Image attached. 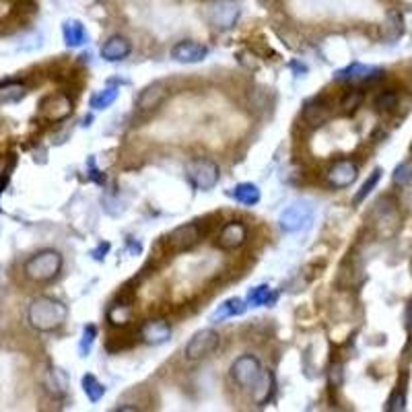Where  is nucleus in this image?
<instances>
[{"label":"nucleus","mask_w":412,"mask_h":412,"mask_svg":"<svg viewBox=\"0 0 412 412\" xmlns=\"http://www.w3.org/2000/svg\"><path fill=\"white\" fill-rule=\"evenodd\" d=\"M68 317V307L56 297H35L27 307V322L37 332H52Z\"/></svg>","instance_id":"obj_1"},{"label":"nucleus","mask_w":412,"mask_h":412,"mask_svg":"<svg viewBox=\"0 0 412 412\" xmlns=\"http://www.w3.org/2000/svg\"><path fill=\"white\" fill-rule=\"evenodd\" d=\"M62 254L56 252V250H41L37 254H33L25 266H23V273L29 280L33 282H50L54 280L56 276L60 275L62 271Z\"/></svg>","instance_id":"obj_2"},{"label":"nucleus","mask_w":412,"mask_h":412,"mask_svg":"<svg viewBox=\"0 0 412 412\" xmlns=\"http://www.w3.org/2000/svg\"><path fill=\"white\" fill-rule=\"evenodd\" d=\"M186 173H188V179L192 182L194 188L198 190H210L219 184V177H221V169L219 165L208 159V157H198V159H192L186 163Z\"/></svg>","instance_id":"obj_3"},{"label":"nucleus","mask_w":412,"mask_h":412,"mask_svg":"<svg viewBox=\"0 0 412 412\" xmlns=\"http://www.w3.org/2000/svg\"><path fill=\"white\" fill-rule=\"evenodd\" d=\"M313 217V206L307 200H293L278 217V227L284 233H297L309 225Z\"/></svg>","instance_id":"obj_4"},{"label":"nucleus","mask_w":412,"mask_h":412,"mask_svg":"<svg viewBox=\"0 0 412 412\" xmlns=\"http://www.w3.org/2000/svg\"><path fill=\"white\" fill-rule=\"evenodd\" d=\"M219 342H221V336L210 330V328H204V330H198L186 344L184 349V355L188 361H202L206 357H210L217 349H219Z\"/></svg>","instance_id":"obj_5"},{"label":"nucleus","mask_w":412,"mask_h":412,"mask_svg":"<svg viewBox=\"0 0 412 412\" xmlns=\"http://www.w3.org/2000/svg\"><path fill=\"white\" fill-rule=\"evenodd\" d=\"M242 14V8L235 0H213L206 6V19L219 29H231Z\"/></svg>","instance_id":"obj_6"},{"label":"nucleus","mask_w":412,"mask_h":412,"mask_svg":"<svg viewBox=\"0 0 412 412\" xmlns=\"http://www.w3.org/2000/svg\"><path fill=\"white\" fill-rule=\"evenodd\" d=\"M231 380L242 388H252L262 373V363L254 355H242L231 365Z\"/></svg>","instance_id":"obj_7"},{"label":"nucleus","mask_w":412,"mask_h":412,"mask_svg":"<svg viewBox=\"0 0 412 412\" xmlns=\"http://www.w3.org/2000/svg\"><path fill=\"white\" fill-rule=\"evenodd\" d=\"M359 175V165L353 161V159H340V161H334L330 165V169L326 171V182L340 190V188H349L351 184H355Z\"/></svg>","instance_id":"obj_8"},{"label":"nucleus","mask_w":412,"mask_h":412,"mask_svg":"<svg viewBox=\"0 0 412 412\" xmlns=\"http://www.w3.org/2000/svg\"><path fill=\"white\" fill-rule=\"evenodd\" d=\"M200 242V231L194 223L182 225L165 237V246L171 254H182L192 250Z\"/></svg>","instance_id":"obj_9"},{"label":"nucleus","mask_w":412,"mask_h":412,"mask_svg":"<svg viewBox=\"0 0 412 412\" xmlns=\"http://www.w3.org/2000/svg\"><path fill=\"white\" fill-rule=\"evenodd\" d=\"M39 114L48 122H62L72 114V101L64 93L48 95L39 106Z\"/></svg>","instance_id":"obj_10"},{"label":"nucleus","mask_w":412,"mask_h":412,"mask_svg":"<svg viewBox=\"0 0 412 412\" xmlns=\"http://www.w3.org/2000/svg\"><path fill=\"white\" fill-rule=\"evenodd\" d=\"M384 75V70L380 66H371V64H363V62H353L342 70H336L334 79L342 81V83H369L375 81Z\"/></svg>","instance_id":"obj_11"},{"label":"nucleus","mask_w":412,"mask_h":412,"mask_svg":"<svg viewBox=\"0 0 412 412\" xmlns=\"http://www.w3.org/2000/svg\"><path fill=\"white\" fill-rule=\"evenodd\" d=\"M173 334V328L167 320L163 317H153V320H146L140 328V340L148 346H157V344H163L171 338Z\"/></svg>","instance_id":"obj_12"},{"label":"nucleus","mask_w":412,"mask_h":412,"mask_svg":"<svg viewBox=\"0 0 412 412\" xmlns=\"http://www.w3.org/2000/svg\"><path fill=\"white\" fill-rule=\"evenodd\" d=\"M206 56H208V48L192 39H184L171 48V58L179 64H198Z\"/></svg>","instance_id":"obj_13"},{"label":"nucleus","mask_w":412,"mask_h":412,"mask_svg":"<svg viewBox=\"0 0 412 412\" xmlns=\"http://www.w3.org/2000/svg\"><path fill=\"white\" fill-rule=\"evenodd\" d=\"M246 239H248V227L242 221H231L221 229L217 244L221 250H237L246 244Z\"/></svg>","instance_id":"obj_14"},{"label":"nucleus","mask_w":412,"mask_h":412,"mask_svg":"<svg viewBox=\"0 0 412 412\" xmlns=\"http://www.w3.org/2000/svg\"><path fill=\"white\" fill-rule=\"evenodd\" d=\"M332 116V106L328 99L324 97H313L309 99L305 106H303V120L309 124V126H322L324 122H328Z\"/></svg>","instance_id":"obj_15"},{"label":"nucleus","mask_w":412,"mask_h":412,"mask_svg":"<svg viewBox=\"0 0 412 412\" xmlns=\"http://www.w3.org/2000/svg\"><path fill=\"white\" fill-rule=\"evenodd\" d=\"M133 52V43H130V39L128 37H124V35H112V37H108V41L101 46V58L106 60V62H120V60H124L128 54Z\"/></svg>","instance_id":"obj_16"},{"label":"nucleus","mask_w":412,"mask_h":412,"mask_svg":"<svg viewBox=\"0 0 412 412\" xmlns=\"http://www.w3.org/2000/svg\"><path fill=\"white\" fill-rule=\"evenodd\" d=\"M62 37L68 48H81L89 41V33L83 21H77V19H68L62 23Z\"/></svg>","instance_id":"obj_17"},{"label":"nucleus","mask_w":412,"mask_h":412,"mask_svg":"<svg viewBox=\"0 0 412 412\" xmlns=\"http://www.w3.org/2000/svg\"><path fill=\"white\" fill-rule=\"evenodd\" d=\"M275 388H276L275 373H273L271 369H262L260 377H258V380H256V384L252 386L256 404H266V402L275 396Z\"/></svg>","instance_id":"obj_18"},{"label":"nucleus","mask_w":412,"mask_h":412,"mask_svg":"<svg viewBox=\"0 0 412 412\" xmlns=\"http://www.w3.org/2000/svg\"><path fill=\"white\" fill-rule=\"evenodd\" d=\"M248 307H250L248 301H244V299H239V297H231V299L223 301V303L215 309V313L210 315V322H225V320H229V317H237V315L246 313Z\"/></svg>","instance_id":"obj_19"},{"label":"nucleus","mask_w":412,"mask_h":412,"mask_svg":"<svg viewBox=\"0 0 412 412\" xmlns=\"http://www.w3.org/2000/svg\"><path fill=\"white\" fill-rule=\"evenodd\" d=\"M167 89L163 85H150L146 87L140 95H138V108L142 112H150V110H157L165 99H167Z\"/></svg>","instance_id":"obj_20"},{"label":"nucleus","mask_w":412,"mask_h":412,"mask_svg":"<svg viewBox=\"0 0 412 412\" xmlns=\"http://www.w3.org/2000/svg\"><path fill=\"white\" fill-rule=\"evenodd\" d=\"M133 320V305L130 301H114L108 309V322L114 328H122L128 326Z\"/></svg>","instance_id":"obj_21"},{"label":"nucleus","mask_w":412,"mask_h":412,"mask_svg":"<svg viewBox=\"0 0 412 412\" xmlns=\"http://www.w3.org/2000/svg\"><path fill=\"white\" fill-rule=\"evenodd\" d=\"M233 198H235L239 204H244V206H254V204L260 202L262 192H260V188H258L256 184L246 182V184H237V186L233 188Z\"/></svg>","instance_id":"obj_22"},{"label":"nucleus","mask_w":412,"mask_h":412,"mask_svg":"<svg viewBox=\"0 0 412 412\" xmlns=\"http://www.w3.org/2000/svg\"><path fill=\"white\" fill-rule=\"evenodd\" d=\"M278 299V293L273 291L268 284H258L254 286L250 293H248V305L252 307H258V305H266V307H273Z\"/></svg>","instance_id":"obj_23"},{"label":"nucleus","mask_w":412,"mask_h":412,"mask_svg":"<svg viewBox=\"0 0 412 412\" xmlns=\"http://www.w3.org/2000/svg\"><path fill=\"white\" fill-rule=\"evenodd\" d=\"M46 388L54 396H64L68 392V375L62 369H50L46 373Z\"/></svg>","instance_id":"obj_24"},{"label":"nucleus","mask_w":412,"mask_h":412,"mask_svg":"<svg viewBox=\"0 0 412 412\" xmlns=\"http://www.w3.org/2000/svg\"><path fill=\"white\" fill-rule=\"evenodd\" d=\"M25 95H27V87L19 81H8V83L0 85V106L17 104Z\"/></svg>","instance_id":"obj_25"},{"label":"nucleus","mask_w":412,"mask_h":412,"mask_svg":"<svg viewBox=\"0 0 412 412\" xmlns=\"http://www.w3.org/2000/svg\"><path fill=\"white\" fill-rule=\"evenodd\" d=\"M118 95H120L118 87L110 85V87H106V89H101V91H97L95 95H91L89 106H91L93 110H106V108H110V106L118 99Z\"/></svg>","instance_id":"obj_26"},{"label":"nucleus","mask_w":412,"mask_h":412,"mask_svg":"<svg viewBox=\"0 0 412 412\" xmlns=\"http://www.w3.org/2000/svg\"><path fill=\"white\" fill-rule=\"evenodd\" d=\"M81 386H83L85 396H87L93 404H95V402H99V400L106 396V386H104L95 375H91V373H87V375L83 377Z\"/></svg>","instance_id":"obj_27"},{"label":"nucleus","mask_w":412,"mask_h":412,"mask_svg":"<svg viewBox=\"0 0 412 412\" xmlns=\"http://www.w3.org/2000/svg\"><path fill=\"white\" fill-rule=\"evenodd\" d=\"M382 175H384V171L377 167V169H375V171H373V173H371V175L365 179V184L361 186V190H359V192L355 194V198H353V204H355V206H357V204H361V202H363V200H365V198H367V196H369V194L375 190V186L380 184Z\"/></svg>","instance_id":"obj_28"},{"label":"nucleus","mask_w":412,"mask_h":412,"mask_svg":"<svg viewBox=\"0 0 412 412\" xmlns=\"http://www.w3.org/2000/svg\"><path fill=\"white\" fill-rule=\"evenodd\" d=\"M97 338V326L95 324H87L83 328V336H81V342H79V353L81 357H87L89 351L93 349V342Z\"/></svg>","instance_id":"obj_29"},{"label":"nucleus","mask_w":412,"mask_h":412,"mask_svg":"<svg viewBox=\"0 0 412 412\" xmlns=\"http://www.w3.org/2000/svg\"><path fill=\"white\" fill-rule=\"evenodd\" d=\"M394 184L400 188H409L412 186V163L404 161L394 169Z\"/></svg>","instance_id":"obj_30"},{"label":"nucleus","mask_w":412,"mask_h":412,"mask_svg":"<svg viewBox=\"0 0 412 412\" xmlns=\"http://www.w3.org/2000/svg\"><path fill=\"white\" fill-rule=\"evenodd\" d=\"M404 409H406V394H404V390H396L394 396L388 402V411L400 412L404 411Z\"/></svg>","instance_id":"obj_31"},{"label":"nucleus","mask_w":412,"mask_h":412,"mask_svg":"<svg viewBox=\"0 0 412 412\" xmlns=\"http://www.w3.org/2000/svg\"><path fill=\"white\" fill-rule=\"evenodd\" d=\"M363 101V93L361 91H351L346 97H344V108L346 110H355V108H359V104Z\"/></svg>","instance_id":"obj_32"},{"label":"nucleus","mask_w":412,"mask_h":412,"mask_svg":"<svg viewBox=\"0 0 412 412\" xmlns=\"http://www.w3.org/2000/svg\"><path fill=\"white\" fill-rule=\"evenodd\" d=\"M396 93H392V91H388V93H384L380 99H377V110H390V108H394L396 106Z\"/></svg>","instance_id":"obj_33"},{"label":"nucleus","mask_w":412,"mask_h":412,"mask_svg":"<svg viewBox=\"0 0 412 412\" xmlns=\"http://www.w3.org/2000/svg\"><path fill=\"white\" fill-rule=\"evenodd\" d=\"M110 248H112V246H110L108 242H101V244H99V246H97V248L91 252V258H95L97 262H101V260L106 258V254L110 252Z\"/></svg>","instance_id":"obj_34"},{"label":"nucleus","mask_w":412,"mask_h":412,"mask_svg":"<svg viewBox=\"0 0 412 412\" xmlns=\"http://www.w3.org/2000/svg\"><path fill=\"white\" fill-rule=\"evenodd\" d=\"M291 68L295 70V75H297V77L307 75V66H303V64H301V62H297V60H291Z\"/></svg>","instance_id":"obj_35"},{"label":"nucleus","mask_w":412,"mask_h":412,"mask_svg":"<svg viewBox=\"0 0 412 412\" xmlns=\"http://www.w3.org/2000/svg\"><path fill=\"white\" fill-rule=\"evenodd\" d=\"M10 169H12V167H6V169L2 171V175H0V194L4 192V188H6V184H8V177H10Z\"/></svg>","instance_id":"obj_36"},{"label":"nucleus","mask_w":412,"mask_h":412,"mask_svg":"<svg viewBox=\"0 0 412 412\" xmlns=\"http://www.w3.org/2000/svg\"><path fill=\"white\" fill-rule=\"evenodd\" d=\"M116 412H135V411H140L138 406H116L114 409Z\"/></svg>","instance_id":"obj_37"},{"label":"nucleus","mask_w":412,"mask_h":412,"mask_svg":"<svg viewBox=\"0 0 412 412\" xmlns=\"http://www.w3.org/2000/svg\"><path fill=\"white\" fill-rule=\"evenodd\" d=\"M409 324L412 326V301H411V305H409Z\"/></svg>","instance_id":"obj_38"}]
</instances>
